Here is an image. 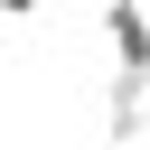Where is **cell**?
I'll return each instance as SVG.
<instances>
[{"mask_svg": "<svg viewBox=\"0 0 150 150\" xmlns=\"http://www.w3.org/2000/svg\"><path fill=\"white\" fill-rule=\"evenodd\" d=\"M94 9H103V0H94Z\"/></svg>", "mask_w": 150, "mask_h": 150, "instance_id": "obj_5", "label": "cell"}, {"mask_svg": "<svg viewBox=\"0 0 150 150\" xmlns=\"http://www.w3.org/2000/svg\"><path fill=\"white\" fill-rule=\"evenodd\" d=\"M103 47H112V75H150V9L103 0Z\"/></svg>", "mask_w": 150, "mask_h": 150, "instance_id": "obj_1", "label": "cell"}, {"mask_svg": "<svg viewBox=\"0 0 150 150\" xmlns=\"http://www.w3.org/2000/svg\"><path fill=\"white\" fill-rule=\"evenodd\" d=\"M122 150H141V141H122Z\"/></svg>", "mask_w": 150, "mask_h": 150, "instance_id": "obj_4", "label": "cell"}, {"mask_svg": "<svg viewBox=\"0 0 150 150\" xmlns=\"http://www.w3.org/2000/svg\"><path fill=\"white\" fill-rule=\"evenodd\" d=\"M38 9H47V0H0V19H38Z\"/></svg>", "mask_w": 150, "mask_h": 150, "instance_id": "obj_3", "label": "cell"}, {"mask_svg": "<svg viewBox=\"0 0 150 150\" xmlns=\"http://www.w3.org/2000/svg\"><path fill=\"white\" fill-rule=\"evenodd\" d=\"M141 122H150V75H112V94H103V131H112V150L141 141Z\"/></svg>", "mask_w": 150, "mask_h": 150, "instance_id": "obj_2", "label": "cell"}]
</instances>
